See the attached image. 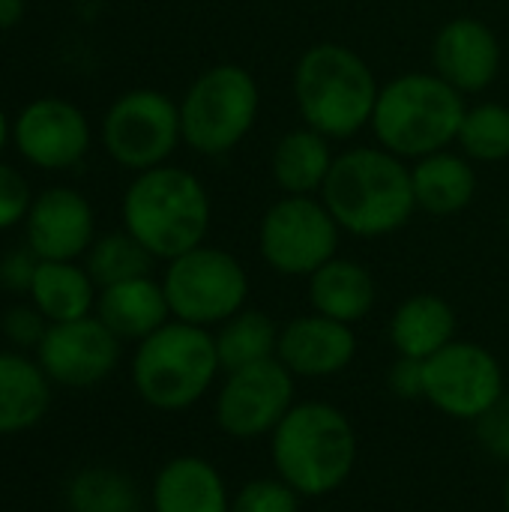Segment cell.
<instances>
[{
  "label": "cell",
  "instance_id": "3957f363",
  "mask_svg": "<svg viewBox=\"0 0 509 512\" xmlns=\"http://www.w3.org/2000/svg\"><path fill=\"white\" fill-rule=\"evenodd\" d=\"M357 432L330 402H297L270 435V459L300 498L339 492L357 465Z\"/></svg>",
  "mask_w": 509,
  "mask_h": 512
},
{
  "label": "cell",
  "instance_id": "30bf717a",
  "mask_svg": "<svg viewBox=\"0 0 509 512\" xmlns=\"http://www.w3.org/2000/svg\"><path fill=\"white\" fill-rule=\"evenodd\" d=\"M180 105L159 90H129L105 114L102 141L132 171L159 168L180 144Z\"/></svg>",
  "mask_w": 509,
  "mask_h": 512
},
{
  "label": "cell",
  "instance_id": "9c48e42d",
  "mask_svg": "<svg viewBox=\"0 0 509 512\" xmlns=\"http://www.w3.org/2000/svg\"><path fill=\"white\" fill-rule=\"evenodd\" d=\"M342 228L315 195H282L258 225V252L279 276L309 279L339 255Z\"/></svg>",
  "mask_w": 509,
  "mask_h": 512
},
{
  "label": "cell",
  "instance_id": "836d02e7",
  "mask_svg": "<svg viewBox=\"0 0 509 512\" xmlns=\"http://www.w3.org/2000/svg\"><path fill=\"white\" fill-rule=\"evenodd\" d=\"M390 390L405 402L426 399V360L399 357L390 369Z\"/></svg>",
  "mask_w": 509,
  "mask_h": 512
},
{
  "label": "cell",
  "instance_id": "7a4b0ae2",
  "mask_svg": "<svg viewBox=\"0 0 509 512\" xmlns=\"http://www.w3.org/2000/svg\"><path fill=\"white\" fill-rule=\"evenodd\" d=\"M291 90L309 129L330 141H348L372 123L381 84L354 48L315 42L297 57Z\"/></svg>",
  "mask_w": 509,
  "mask_h": 512
},
{
  "label": "cell",
  "instance_id": "44dd1931",
  "mask_svg": "<svg viewBox=\"0 0 509 512\" xmlns=\"http://www.w3.org/2000/svg\"><path fill=\"white\" fill-rule=\"evenodd\" d=\"M456 309L438 294H414L402 300L390 318V342L399 357L429 360L456 342Z\"/></svg>",
  "mask_w": 509,
  "mask_h": 512
},
{
  "label": "cell",
  "instance_id": "6da1fadb",
  "mask_svg": "<svg viewBox=\"0 0 509 512\" xmlns=\"http://www.w3.org/2000/svg\"><path fill=\"white\" fill-rule=\"evenodd\" d=\"M321 201L339 222L342 234L363 240L402 231L417 213L411 165L378 147H351L336 156Z\"/></svg>",
  "mask_w": 509,
  "mask_h": 512
},
{
  "label": "cell",
  "instance_id": "5b68a950",
  "mask_svg": "<svg viewBox=\"0 0 509 512\" xmlns=\"http://www.w3.org/2000/svg\"><path fill=\"white\" fill-rule=\"evenodd\" d=\"M123 228L162 261L204 243L210 231V195L186 168L141 171L123 198Z\"/></svg>",
  "mask_w": 509,
  "mask_h": 512
},
{
  "label": "cell",
  "instance_id": "52a82bcc",
  "mask_svg": "<svg viewBox=\"0 0 509 512\" xmlns=\"http://www.w3.org/2000/svg\"><path fill=\"white\" fill-rule=\"evenodd\" d=\"M261 111V87L240 63L204 69L180 102L183 141L201 156L231 153L252 132Z\"/></svg>",
  "mask_w": 509,
  "mask_h": 512
},
{
  "label": "cell",
  "instance_id": "9a60e30c",
  "mask_svg": "<svg viewBox=\"0 0 509 512\" xmlns=\"http://www.w3.org/2000/svg\"><path fill=\"white\" fill-rule=\"evenodd\" d=\"M357 357V336L351 324L309 312L279 327L276 360L294 378H333Z\"/></svg>",
  "mask_w": 509,
  "mask_h": 512
},
{
  "label": "cell",
  "instance_id": "ffe728a7",
  "mask_svg": "<svg viewBox=\"0 0 509 512\" xmlns=\"http://www.w3.org/2000/svg\"><path fill=\"white\" fill-rule=\"evenodd\" d=\"M51 381L24 351H0V438L36 429L51 408Z\"/></svg>",
  "mask_w": 509,
  "mask_h": 512
},
{
  "label": "cell",
  "instance_id": "2e32d148",
  "mask_svg": "<svg viewBox=\"0 0 509 512\" xmlns=\"http://www.w3.org/2000/svg\"><path fill=\"white\" fill-rule=\"evenodd\" d=\"M27 246L39 261H75L93 246V210L72 189H48L27 210Z\"/></svg>",
  "mask_w": 509,
  "mask_h": 512
},
{
  "label": "cell",
  "instance_id": "f546056e",
  "mask_svg": "<svg viewBox=\"0 0 509 512\" xmlns=\"http://www.w3.org/2000/svg\"><path fill=\"white\" fill-rule=\"evenodd\" d=\"M300 501L282 477H258L231 498V512H300Z\"/></svg>",
  "mask_w": 509,
  "mask_h": 512
},
{
  "label": "cell",
  "instance_id": "e0dca14e",
  "mask_svg": "<svg viewBox=\"0 0 509 512\" xmlns=\"http://www.w3.org/2000/svg\"><path fill=\"white\" fill-rule=\"evenodd\" d=\"M15 141L30 162L42 168H66L84 156L90 129L75 105L63 99H39L18 117Z\"/></svg>",
  "mask_w": 509,
  "mask_h": 512
},
{
  "label": "cell",
  "instance_id": "8fae6325",
  "mask_svg": "<svg viewBox=\"0 0 509 512\" xmlns=\"http://www.w3.org/2000/svg\"><path fill=\"white\" fill-rule=\"evenodd\" d=\"M507 393L498 357L477 345L456 339L426 360V402L453 420H480Z\"/></svg>",
  "mask_w": 509,
  "mask_h": 512
},
{
  "label": "cell",
  "instance_id": "ac0fdd59",
  "mask_svg": "<svg viewBox=\"0 0 509 512\" xmlns=\"http://www.w3.org/2000/svg\"><path fill=\"white\" fill-rule=\"evenodd\" d=\"M150 510L231 512V495L213 462L201 456H174L153 477Z\"/></svg>",
  "mask_w": 509,
  "mask_h": 512
},
{
  "label": "cell",
  "instance_id": "7402d4cb",
  "mask_svg": "<svg viewBox=\"0 0 509 512\" xmlns=\"http://www.w3.org/2000/svg\"><path fill=\"white\" fill-rule=\"evenodd\" d=\"M417 210L429 216H456L477 195V171L465 153L438 150L411 165Z\"/></svg>",
  "mask_w": 509,
  "mask_h": 512
},
{
  "label": "cell",
  "instance_id": "4fadbf2b",
  "mask_svg": "<svg viewBox=\"0 0 509 512\" xmlns=\"http://www.w3.org/2000/svg\"><path fill=\"white\" fill-rule=\"evenodd\" d=\"M120 339L96 318L48 324L45 339L33 351L36 363L54 387L87 390L111 378L120 363Z\"/></svg>",
  "mask_w": 509,
  "mask_h": 512
},
{
  "label": "cell",
  "instance_id": "1f68e13d",
  "mask_svg": "<svg viewBox=\"0 0 509 512\" xmlns=\"http://www.w3.org/2000/svg\"><path fill=\"white\" fill-rule=\"evenodd\" d=\"M474 429L489 456L509 462V393H504L480 420H474Z\"/></svg>",
  "mask_w": 509,
  "mask_h": 512
},
{
  "label": "cell",
  "instance_id": "603a6c76",
  "mask_svg": "<svg viewBox=\"0 0 509 512\" xmlns=\"http://www.w3.org/2000/svg\"><path fill=\"white\" fill-rule=\"evenodd\" d=\"M378 300V285L372 273L351 258H333L309 276V303L312 312L327 315L342 324L363 321Z\"/></svg>",
  "mask_w": 509,
  "mask_h": 512
},
{
  "label": "cell",
  "instance_id": "ba28073f",
  "mask_svg": "<svg viewBox=\"0 0 509 512\" xmlns=\"http://www.w3.org/2000/svg\"><path fill=\"white\" fill-rule=\"evenodd\" d=\"M162 288L171 318L213 330L246 309L249 273L231 252L201 243L168 261Z\"/></svg>",
  "mask_w": 509,
  "mask_h": 512
},
{
  "label": "cell",
  "instance_id": "83f0119b",
  "mask_svg": "<svg viewBox=\"0 0 509 512\" xmlns=\"http://www.w3.org/2000/svg\"><path fill=\"white\" fill-rule=\"evenodd\" d=\"M150 267L153 255L126 228L93 240V246L87 249V273L96 282V288L150 276Z\"/></svg>",
  "mask_w": 509,
  "mask_h": 512
},
{
  "label": "cell",
  "instance_id": "cb8c5ba5",
  "mask_svg": "<svg viewBox=\"0 0 509 512\" xmlns=\"http://www.w3.org/2000/svg\"><path fill=\"white\" fill-rule=\"evenodd\" d=\"M336 162L330 138L303 126L285 132L270 156V171L285 195H318Z\"/></svg>",
  "mask_w": 509,
  "mask_h": 512
},
{
  "label": "cell",
  "instance_id": "5bb4252c",
  "mask_svg": "<svg viewBox=\"0 0 509 512\" xmlns=\"http://www.w3.org/2000/svg\"><path fill=\"white\" fill-rule=\"evenodd\" d=\"M501 42L495 30L471 15L447 21L432 42L435 72L459 93H483L501 72Z\"/></svg>",
  "mask_w": 509,
  "mask_h": 512
},
{
  "label": "cell",
  "instance_id": "f1b7e54d",
  "mask_svg": "<svg viewBox=\"0 0 509 512\" xmlns=\"http://www.w3.org/2000/svg\"><path fill=\"white\" fill-rule=\"evenodd\" d=\"M456 144L471 162L509 159V108L501 102H480L465 111Z\"/></svg>",
  "mask_w": 509,
  "mask_h": 512
},
{
  "label": "cell",
  "instance_id": "d6a6232c",
  "mask_svg": "<svg viewBox=\"0 0 509 512\" xmlns=\"http://www.w3.org/2000/svg\"><path fill=\"white\" fill-rule=\"evenodd\" d=\"M30 210V192L18 171L0 165V228L15 225Z\"/></svg>",
  "mask_w": 509,
  "mask_h": 512
},
{
  "label": "cell",
  "instance_id": "d590c367",
  "mask_svg": "<svg viewBox=\"0 0 509 512\" xmlns=\"http://www.w3.org/2000/svg\"><path fill=\"white\" fill-rule=\"evenodd\" d=\"M24 12L21 0H0V27H12Z\"/></svg>",
  "mask_w": 509,
  "mask_h": 512
},
{
  "label": "cell",
  "instance_id": "d6986e66",
  "mask_svg": "<svg viewBox=\"0 0 509 512\" xmlns=\"http://www.w3.org/2000/svg\"><path fill=\"white\" fill-rule=\"evenodd\" d=\"M96 318L120 342L138 345L141 339H147L150 333H156L162 324L171 321V306H168L162 282L150 276H138V279L99 288Z\"/></svg>",
  "mask_w": 509,
  "mask_h": 512
},
{
  "label": "cell",
  "instance_id": "d4e9b609",
  "mask_svg": "<svg viewBox=\"0 0 509 512\" xmlns=\"http://www.w3.org/2000/svg\"><path fill=\"white\" fill-rule=\"evenodd\" d=\"M27 297L48 324H63L87 318L96 309L99 294L87 267H75L72 261H39Z\"/></svg>",
  "mask_w": 509,
  "mask_h": 512
},
{
  "label": "cell",
  "instance_id": "484cf974",
  "mask_svg": "<svg viewBox=\"0 0 509 512\" xmlns=\"http://www.w3.org/2000/svg\"><path fill=\"white\" fill-rule=\"evenodd\" d=\"M213 339H216L222 372H234L243 366L273 360L279 345V327L270 315L258 309H240L237 315H231L225 324L216 327Z\"/></svg>",
  "mask_w": 509,
  "mask_h": 512
},
{
  "label": "cell",
  "instance_id": "277c9868",
  "mask_svg": "<svg viewBox=\"0 0 509 512\" xmlns=\"http://www.w3.org/2000/svg\"><path fill=\"white\" fill-rule=\"evenodd\" d=\"M465 111V93L438 72H405L381 87L369 126L384 150L417 162L456 144Z\"/></svg>",
  "mask_w": 509,
  "mask_h": 512
},
{
  "label": "cell",
  "instance_id": "8992f818",
  "mask_svg": "<svg viewBox=\"0 0 509 512\" xmlns=\"http://www.w3.org/2000/svg\"><path fill=\"white\" fill-rule=\"evenodd\" d=\"M219 372L213 333L177 318L141 339L132 354V387L147 408L162 414L198 405L213 390Z\"/></svg>",
  "mask_w": 509,
  "mask_h": 512
},
{
  "label": "cell",
  "instance_id": "74e56055",
  "mask_svg": "<svg viewBox=\"0 0 509 512\" xmlns=\"http://www.w3.org/2000/svg\"><path fill=\"white\" fill-rule=\"evenodd\" d=\"M504 512H509V474H507V483H504Z\"/></svg>",
  "mask_w": 509,
  "mask_h": 512
},
{
  "label": "cell",
  "instance_id": "4316f807",
  "mask_svg": "<svg viewBox=\"0 0 509 512\" xmlns=\"http://www.w3.org/2000/svg\"><path fill=\"white\" fill-rule=\"evenodd\" d=\"M63 501L69 512H141L135 480L108 465H90L66 480Z\"/></svg>",
  "mask_w": 509,
  "mask_h": 512
},
{
  "label": "cell",
  "instance_id": "8d00e7d4",
  "mask_svg": "<svg viewBox=\"0 0 509 512\" xmlns=\"http://www.w3.org/2000/svg\"><path fill=\"white\" fill-rule=\"evenodd\" d=\"M3 141H6V120H3V111H0V147H3Z\"/></svg>",
  "mask_w": 509,
  "mask_h": 512
},
{
  "label": "cell",
  "instance_id": "4dcf8cb0",
  "mask_svg": "<svg viewBox=\"0 0 509 512\" xmlns=\"http://www.w3.org/2000/svg\"><path fill=\"white\" fill-rule=\"evenodd\" d=\"M0 330L15 351L27 354V351H36L39 342L45 339L48 321L33 303L30 306H12V309H6V315L0 321Z\"/></svg>",
  "mask_w": 509,
  "mask_h": 512
},
{
  "label": "cell",
  "instance_id": "7c38bea8",
  "mask_svg": "<svg viewBox=\"0 0 509 512\" xmlns=\"http://www.w3.org/2000/svg\"><path fill=\"white\" fill-rule=\"evenodd\" d=\"M294 375L273 357L255 366L225 372L216 393V426L237 441L273 435V429L294 408Z\"/></svg>",
  "mask_w": 509,
  "mask_h": 512
},
{
  "label": "cell",
  "instance_id": "f35d334b",
  "mask_svg": "<svg viewBox=\"0 0 509 512\" xmlns=\"http://www.w3.org/2000/svg\"><path fill=\"white\" fill-rule=\"evenodd\" d=\"M504 225H507V234H509V210H507V219H504Z\"/></svg>",
  "mask_w": 509,
  "mask_h": 512
},
{
  "label": "cell",
  "instance_id": "e575fe53",
  "mask_svg": "<svg viewBox=\"0 0 509 512\" xmlns=\"http://www.w3.org/2000/svg\"><path fill=\"white\" fill-rule=\"evenodd\" d=\"M39 267V258L33 255V249H15L0 261V282L3 288L15 291V294H27L33 285V273Z\"/></svg>",
  "mask_w": 509,
  "mask_h": 512
}]
</instances>
